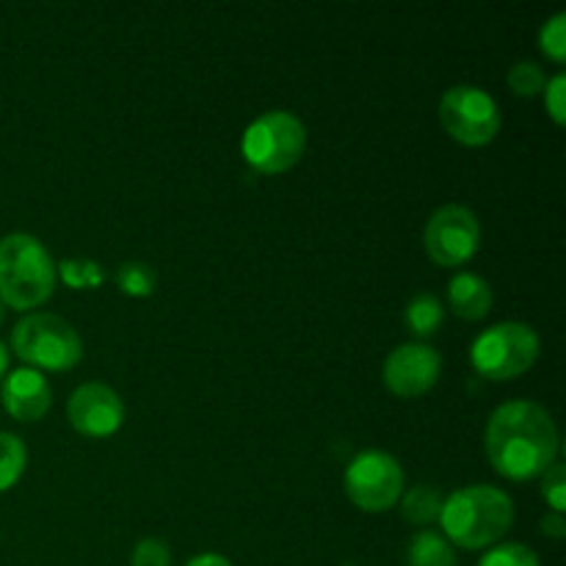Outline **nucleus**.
Segmentation results:
<instances>
[{
	"instance_id": "7ed1b4c3",
	"label": "nucleus",
	"mask_w": 566,
	"mask_h": 566,
	"mask_svg": "<svg viewBox=\"0 0 566 566\" xmlns=\"http://www.w3.org/2000/svg\"><path fill=\"white\" fill-rule=\"evenodd\" d=\"M55 287V263L42 241L28 232L0 238V304L14 310L39 307Z\"/></svg>"
},
{
	"instance_id": "412c9836",
	"label": "nucleus",
	"mask_w": 566,
	"mask_h": 566,
	"mask_svg": "<svg viewBox=\"0 0 566 566\" xmlns=\"http://www.w3.org/2000/svg\"><path fill=\"white\" fill-rule=\"evenodd\" d=\"M479 566H539V558L531 547L509 542V545H497L490 553H484Z\"/></svg>"
},
{
	"instance_id": "20e7f679",
	"label": "nucleus",
	"mask_w": 566,
	"mask_h": 566,
	"mask_svg": "<svg viewBox=\"0 0 566 566\" xmlns=\"http://www.w3.org/2000/svg\"><path fill=\"white\" fill-rule=\"evenodd\" d=\"M307 130L302 119L287 111H269L258 116L243 133V158L260 175H282L302 160Z\"/></svg>"
},
{
	"instance_id": "f3484780",
	"label": "nucleus",
	"mask_w": 566,
	"mask_h": 566,
	"mask_svg": "<svg viewBox=\"0 0 566 566\" xmlns=\"http://www.w3.org/2000/svg\"><path fill=\"white\" fill-rule=\"evenodd\" d=\"M28 453L20 437L0 431V492L11 490L25 470Z\"/></svg>"
},
{
	"instance_id": "f03ea898",
	"label": "nucleus",
	"mask_w": 566,
	"mask_h": 566,
	"mask_svg": "<svg viewBox=\"0 0 566 566\" xmlns=\"http://www.w3.org/2000/svg\"><path fill=\"white\" fill-rule=\"evenodd\" d=\"M514 503L503 490L490 484L464 486L442 503L440 523L448 539L464 551H481L512 528Z\"/></svg>"
},
{
	"instance_id": "4be33fe9",
	"label": "nucleus",
	"mask_w": 566,
	"mask_h": 566,
	"mask_svg": "<svg viewBox=\"0 0 566 566\" xmlns=\"http://www.w3.org/2000/svg\"><path fill=\"white\" fill-rule=\"evenodd\" d=\"M539 48H542V53L551 55V59L558 61V64L566 59V14L564 11H558L556 17H551V20L542 25Z\"/></svg>"
},
{
	"instance_id": "b1692460",
	"label": "nucleus",
	"mask_w": 566,
	"mask_h": 566,
	"mask_svg": "<svg viewBox=\"0 0 566 566\" xmlns=\"http://www.w3.org/2000/svg\"><path fill=\"white\" fill-rule=\"evenodd\" d=\"M133 566H171L169 547L160 539H142L133 547Z\"/></svg>"
},
{
	"instance_id": "393cba45",
	"label": "nucleus",
	"mask_w": 566,
	"mask_h": 566,
	"mask_svg": "<svg viewBox=\"0 0 566 566\" xmlns=\"http://www.w3.org/2000/svg\"><path fill=\"white\" fill-rule=\"evenodd\" d=\"M545 105H547V114L553 116V122H556V125H564L566 122V75L564 72H558L553 81H547Z\"/></svg>"
},
{
	"instance_id": "6e6552de",
	"label": "nucleus",
	"mask_w": 566,
	"mask_h": 566,
	"mask_svg": "<svg viewBox=\"0 0 566 566\" xmlns=\"http://www.w3.org/2000/svg\"><path fill=\"white\" fill-rule=\"evenodd\" d=\"M403 492V470L390 453L363 451L346 470V495L357 509L370 514L396 506Z\"/></svg>"
},
{
	"instance_id": "dca6fc26",
	"label": "nucleus",
	"mask_w": 566,
	"mask_h": 566,
	"mask_svg": "<svg viewBox=\"0 0 566 566\" xmlns=\"http://www.w3.org/2000/svg\"><path fill=\"white\" fill-rule=\"evenodd\" d=\"M440 512H442V497L440 492L429 484L412 486L401 501L403 520L412 525L434 523V520H440Z\"/></svg>"
},
{
	"instance_id": "aec40b11",
	"label": "nucleus",
	"mask_w": 566,
	"mask_h": 566,
	"mask_svg": "<svg viewBox=\"0 0 566 566\" xmlns=\"http://www.w3.org/2000/svg\"><path fill=\"white\" fill-rule=\"evenodd\" d=\"M545 86L547 77L536 61H517V64L509 70V88H512L517 97H536V94L545 92Z\"/></svg>"
},
{
	"instance_id": "9b49d317",
	"label": "nucleus",
	"mask_w": 566,
	"mask_h": 566,
	"mask_svg": "<svg viewBox=\"0 0 566 566\" xmlns=\"http://www.w3.org/2000/svg\"><path fill=\"white\" fill-rule=\"evenodd\" d=\"M66 415H70V423L77 434L111 437L119 431L122 420H125V407L108 385L88 381L72 392Z\"/></svg>"
},
{
	"instance_id": "4468645a",
	"label": "nucleus",
	"mask_w": 566,
	"mask_h": 566,
	"mask_svg": "<svg viewBox=\"0 0 566 566\" xmlns=\"http://www.w3.org/2000/svg\"><path fill=\"white\" fill-rule=\"evenodd\" d=\"M407 566H457V553L446 536L420 531L407 545Z\"/></svg>"
},
{
	"instance_id": "f257e3e1",
	"label": "nucleus",
	"mask_w": 566,
	"mask_h": 566,
	"mask_svg": "<svg viewBox=\"0 0 566 566\" xmlns=\"http://www.w3.org/2000/svg\"><path fill=\"white\" fill-rule=\"evenodd\" d=\"M486 457L512 481L545 475L558 457V429L551 412L534 401H509L486 423Z\"/></svg>"
},
{
	"instance_id": "39448f33",
	"label": "nucleus",
	"mask_w": 566,
	"mask_h": 566,
	"mask_svg": "<svg viewBox=\"0 0 566 566\" xmlns=\"http://www.w3.org/2000/svg\"><path fill=\"white\" fill-rule=\"evenodd\" d=\"M11 346L33 370H70L81 363L83 343L75 326L50 313L25 315L11 332Z\"/></svg>"
},
{
	"instance_id": "f8f14e48",
	"label": "nucleus",
	"mask_w": 566,
	"mask_h": 566,
	"mask_svg": "<svg viewBox=\"0 0 566 566\" xmlns=\"http://www.w3.org/2000/svg\"><path fill=\"white\" fill-rule=\"evenodd\" d=\"M0 401L6 412L22 423L42 420L50 409V385L39 370L20 368L9 374L0 387Z\"/></svg>"
},
{
	"instance_id": "0eeeda50",
	"label": "nucleus",
	"mask_w": 566,
	"mask_h": 566,
	"mask_svg": "<svg viewBox=\"0 0 566 566\" xmlns=\"http://www.w3.org/2000/svg\"><path fill=\"white\" fill-rule=\"evenodd\" d=\"M440 122L453 142L464 147H484L501 130V108L490 92L464 83L442 94Z\"/></svg>"
},
{
	"instance_id": "1a4fd4ad",
	"label": "nucleus",
	"mask_w": 566,
	"mask_h": 566,
	"mask_svg": "<svg viewBox=\"0 0 566 566\" xmlns=\"http://www.w3.org/2000/svg\"><path fill=\"white\" fill-rule=\"evenodd\" d=\"M426 252L442 269L462 265L479 252L481 247V224L475 213L464 205H446L434 210L426 224Z\"/></svg>"
},
{
	"instance_id": "cd10ccee",
	"label": "nucleus",
	"mask_w": 566,
	"mask_h": 566,
	"mask_svg": "<svg viewBox=\"0 0 566 566\" xmlns=\"http://www.w3.org/2000/svg\"><path fill=\"white\" fill-rule=\"evenodd\" d=\"M6 368H9V352H6V346L0 343V376L6 374Z\"/></svg>"
},
{
	"instance_id": "5701e85b",
	"label": "nucleus",
	"mask_w": 566,
	"mask_h": 566,
	"mask_svg": "<svg viewBox=\"0 0 566 566\" xmlns=\"http://www.w3.org/2000/svg\"><path fill=\"white\" fill-rule=\"evenodd\" d=\"M542 495L551 503V509L556 514L566 512V468L564 464H551L547 473L542 475Z\"/></svg>"
},
{
	"instance_id": "2eb2a0df",
	"label": "nucleus",
	"mask_w": 566,
	"mask_h": 566,
	"mask_svg": "<svg viewBox=\"0 0 566 566\" xmlns=\"http://www.w3.org/2000/svg\"><path fill=\"white\" fill-rule=\"evenodd\" d=\"M442 318H446V310H442L440 298L431 296V293H420L412 302L407 304V313H403V321H407V329L418 337H431L437 329H440Z\"/></svg>"
},
{
	"instance_id": "ddd939ff",
	"label": "nucleus",
	"mask_w": 566,
	"mask_h": 566,
	"mask_svg": "<svg viewBox=\"0 0 566 566\" xmlns=\"http://www.w3.org/2000/svg\"><path fill=\"white\" fill-rule=\"evenodd\" d=\"M448 302L459 318L481 321L492 307V287L484 276L464 271L448 282Z\"/></svg>"
},
{
	"instance_id": "c85d7f7f",
	"label": "nucleus",
	"mask_w": 566,
	"mask_h": 566,
	"mask_svg": "<svg viewBox=\"0 0 566 566\" xmlns=\"http://www.w3.org/2000/svg\"><path fill=\"white\" fill-rule=\"evenodd\" d=\"M0 324H3V304H0Z\"/></svg>"
},
{
	"instance_id": "a211bd4d",
	"label": "nucleus",
	"mask_w": 566,
	"mask_h": 566,
	"mask_svg": "<svg viewBox=\"0 0 566 566\" xmlns=\"http://www.w3.org/2000/svg\"><path fill=\"white\" fill-rule=\"evenodd\" d=\"M155 282H158V276H155V271L147 263H122L116 269V285L127 296H153Z\"/></svg>"
},
{
	"instance_id": "bb28decb",
	"label": "nucleus",
	"mask_w": 566,
	"mask_h": 566,
	"mask_svg": "<svg viewBox=\"0 0 566 566\" xmlns=\"http://www.w3.org/2000/svg\"><path fill=\"white\" fill-rule=\"evenodd\" d=\"M186 566H232L230 558L219 556V553H202V556L191 558Z\"/></svg>"
},
{
	"instance_id": "423d86ee",
	"label": "nucleus",
	"mask_w": 566,
	"mask_h": 566,
	"mask_svg": "<svg viewBox=\"0 0 566 566\" xmlns=\"http://www.w3.org/2000/svg\"><path fill=\"white\" fill-rule=\"evenodd\" d=\"M539 357V335L528 324L506 321L481 332L470 348V363L484 379L509 381L523 376Z\"/></svg>"
},
{
	"instance_id": "9d476101",
	"label": "nucleus",
	"mask_w": 566,
	"mask_h": 566,
	"mask_svg": "<svg viewBox=\"0 0 566 566\" xmlns=\"http://www.w3.org/2000/svg\"><path fill=\"white\" fill-rule=\"evenodd\" d=\"M440 370L442 357L437 348L426 346V343H407L385 359L381 379L392 396L418 398L437 385Z\"/></svg>"
},
{
	"instance_id": "6ab92c4d",
	"label": "nucleus",
	"mask_w": 566,
	"mask_h": 566,
	"mask_svg": "<svg viewBox=\"0 0 566 566\" xmlns=\"http://www.w3.org/2000/svg\"><path fill=\"white\" fill-rule=\"evenodd\" d=\"M59 274L61 280H64L66 287H75V291H81V287H97L99 282L105 280L103 269H99L94 260L88 258H66L59 263Z\"/></svg>"
},
{
	"instance_id": "a878e982",
	"label": "nucleus",
	"mask_w": 566,
	"mask_h": 566,
	"mask_svg": "<svg viewBox=\"0 0 566 566\" xmlns=\"http://www.w3.org/2000/svg\"><path fill=\"white\" fill-rule=\"evenodd\" d=\"M542 531H545L547 536H553V539H562L566 534V523H564V514H547L545 520H542Z\"/></svg>"
}]
</instances>
